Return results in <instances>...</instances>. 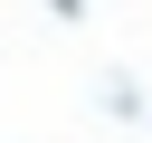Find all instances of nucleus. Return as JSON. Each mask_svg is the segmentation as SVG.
Instances as JSON below:
<instances>
[{"label":"nucleus","mask_w":152,"mask_h":143,"mask_svg":"<svg viewBox=\"0 0 152 143\" xmlns=\"http://www.w3.org/2000/svg\"><path fill=\"white\" fill-rule=\"evenodd\" d=\"M38 10H57V19H86V0H38Z\"/></svg>","instance_id":"nucleus-1"},{"label":"nucleus","mask_w":152,"mask_h":143,"mask_svg":"<svg viewBox=\"0 0 152 143\" xmlns=\"http://www.w3.org/2000/svg\"><path fill=\"white\" fill-rule=\"evenodd\" d=\"M142 124H152V105H142Z\"/></svg>","instance_id":"nucleus-2"}]
</instances>
